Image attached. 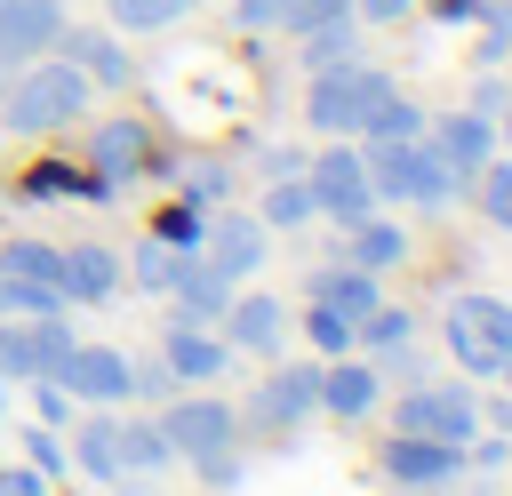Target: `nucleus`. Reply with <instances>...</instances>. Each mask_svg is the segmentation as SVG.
Listing matches in <instances>:
<instances>
[{
    "label": "nucleus",
    "mask_w": 512,
    "mask_h": 496,
    "mask_svg": "<svg viewBox=\"0 0 512 496\" xmlns=\"http://www.w3.org/2000/svg\"><path fill=\"white\" fill-rule=\"evenodd\" d=\"M128 392H136V400H152V408H160V400H176V392H184V384H176V376H168V360H128Z\"/></svg>",
    "instance_id": "obj_38"
},
{
    "label": "nucleus",
    "mask_w": 512,
    "mask_h": 496,
    "mask_svg": "<svg viewBox=\"0 0 512 496\" xmlns=\"http://www.w3.org/2000/svg\"><path fill=\"white\" fill-rule=\"evenodd\" d=\"M504 464H512V456H504Z\"/></svg>",
    "instance_id": "obj_54"
},
{
    "label": "nucleus",
    "mask_w": 512,
    "mask_h": 496,
    "mask_svg": "<svg viewBox=\"0 0 512 496\" xmlns=\"http://www.w3.org/2000/svg\"><path fill=\"white\" fill-rule=\"evenodd\" d=\"M304 416H320V360H312V368H272V376H256V392H248V408H240V432L288 440Z\"/></svg>",
    "instance_id": "obj_8"
},
{
    "label": "nucleus",
    "mask_w": 512,
    "mask_h": 496,
    "mask_svg": "<svg viewBox=\"0 0 512 496\" xmlns=\"http://www.w3.org/2000/svg\"><path fill=\"white\" fill-rule=\"evenodd\" d=\"M264 176H304V152H288V144H272V152H264Z\"/></svg>",
    "instance_id": "obj_48"
},
{
    "label": "nucleus",
    "mask_w": 512,
    "mask_h": 496,
    "mask_svg": "<svg viewBox=\"0 0 512 496\" xmlns=\"http://www.w3.org/2000/svg\"><path fill=\"white\" fill-rule=\"evenodd\" d=\"M88 96H96V88H88V72H80V64H64V56L48 48V56H32V64L0 88V128H8V136H56L64 120H80V112H88Z\"/></svg>",
    "instance_id": "obj_2"
},
{
    "label": "nucleus",
    "mask_w": 512,
    "mask_h": 496,
    "mask_svg": "<svg viewBox=\"0 0 512 496\" xmlns=\"http://www.w3.org/2000/svg\"><path fill=\"white\" fill-rule=\"evenodd\" d=\"M200 224H208V208H192V200H176V208H160V240H176V248H200Z\"/></svg>",
    "instance_id": "obj_40"
},
{
    "label": "nucleus",
    "mask_w": 512,
    "mask_h": 496,
    "mask_svg": "<svg viewBox=\"0 0 512 496\" xmlns=\"http://www.w3.org/2000/svg\"><path fill=\"white\" fill-rule=\"evenodd\" d=\"M88 480H120V408H88L72 424V448H64Z\"/></svg>",
    "instance_id": "obj_23"
},
{
    "label": "nucleus",
    "mask_w": 512,
    "mask_h": 496,
    "mask_svg": "<svg viewBox=\"0 0 512 496\" xmlns=\"http://www.w3.org/2000/svg\"><path fill=\"white\" fill-rule=\"evenodd\" d=\"M160 432L176 448V464H192L208 488H232L240 480V408L208 384H184L176 400H160Z\"/></svg>",
    "instance_id": "obj_1"
},
{
    "label": "nucleus",
    "mask_w": 512,
    "mask_h": 496,
    "mask_svg": "<svg viewBox=\"0 0 512 496\" xmlns=\"http://www.w3.org/2000/svg\"><path fill=\"white\" fill-rule=\"evenodd\" d=\"M480 424H488V432H504V440H512V392H496V400H480Z\"/></svg>",
    "instance_id": "obj_47"
},
{
    "label": "nucleus",
    "mask_w": 512,
    "mask_h": 496,
    "mask_svg": "<svg viewBox=\"0 0 512 496\" xmlns=\"http://www.w3.org/2000/svg\"><path fill=\"white\" fill-rule=\"evenodd\" d=\"M0 416H8V384H0Z\"/></svg>",
    "instance_id": "obj_52"
},
{
    "label": "nucleus",
    "mask_w": 512,
    "mask_h": 496,
    "mask_svg": "<svg viewBox=\"0 0 512 496\" xmlns=\"http://www.w3.org/2000/svg\"><path fill=\"white\" fill-rule=\"evenodd\" d=\"M304 296H312V304H328V312H344V320H360L368 304H384L376 272H360L352 256H328V264H312V272H304Z\"/></svg>",
    "instance_id": "obj_19"
},
{
    "label": "nucleus",
    "mask_w": 512,
    "mask_h": 496,
    "mask_svg": "<svg viewBox=\"0 0 512 496\" xmlns=\"http://www.w3.org/2000/svg\"><path fill=\"white\" fill-rule=\"evenodd\" d=\"M216 336H224L232 352H256V360H272V352L288 344V304L240 280V288L224 296V312H216Z\"/></svg>",
    "instance_id": "obj_12"
},
{
    "label": "nucleus",
    "mask_w": 512,
    "mask_h": 496,
    "mask_svg": "<svg viewBox=\"0 0 512 496\" xmlns=\"http://www.w3.org/2000/svg\"><path fill=\"white\" fill-rule=\"evenodd\" d=\"M24 456H32V472H48V480H64V464H72L56 424H32V432H24Z\"/></svg>",
    "instance_id": "obj_39"
},
{
    "label": "nucleus",
    "mask_w": 512,
    "mask_h": 496,
    "mask_svg": "<svg viewBox=\"0 0 512 496\" xmlns=\"http://www.w3.org/2000/svg\"><path fill=\"white\" fill-rule=\"evenodd\" d=\"M504 56H512V0H488V8H480V48H472V64H480V72H504Z\"/></svg>",
    "instance_id": "obj_32"
},
{
    "label": "nucleus",
    "mask_w": 512,
    "mask_h": 496,
    "mask_svg": "<svg viewBox=\"0 0 512 496\" xmlns=\"http://www.w3.org/2000/svg\"><path fill=\"white\" fill-rule=\"evenodd\" d=\"M160 464H176L160 416H120V480H128V472H160Z\"/></svg>",
    "instance_id": "obj_27"
},
{
    "label": "nucleus",
    "mask_w": 512,
    "mask_h": 496,
    "mask_svg": "<svg viewBox=\"0 0 512 496\" xmlns=\"http://www.w3.org/2000/svg\"><path fill=\"white\" fill-rule=\"evenodd\" d=\"M376 368L368 360H352V352H336V360H320V408L328 416H368L376 408Z\"/></svg>",
    "instance_id": "obj_22"
},
{
    "label": "nucleus",
    "mask_w": 512,
    "mask_h": 496,
    "mask_svg": "<svg viewBox=\"0 0 512 496\" xmlns=\"http://www.w3.org/2000/svg\"><path fill=\"white\" fill-rule=\"evenodd\" d=\"M392 432H416V440H472L480 432V392H472V376H416V384H400V400H392Z\"/></svg>",
    "instance_id": "obj_6"
},
{
    "label": "nucleus",
    "mask_w": 512,
    "mask_h": 496,
    "mask_svg": "<svg viewBox=\"0 0 512 496\" xmlns=\"http://www.w3.org/2000/svg\"><path fill=\"white\" fill-rule=\"evenodd\" d=\"M360 160H368L376 200H408V208H448V200H464V184L448 176V160H440L424 136H400V144H360Z\"/></svg>",
    "instance_id": "obj_4"
},
{
    "label": "nucleus",
    "mask_w": 512,
    "mask_h": 496,
    "mask_svg": "<svg viewBox=\"0 0 512 496\" xmlns=\"http://www.w3.org/2000/svg\"><path fill=\"white\" fill-rule=\"evenodd\" d=\"M496 376H504V392H512V352H504V368H496Z\"/></svg>",
    "instance_id": "obj_51"
},
{
    "label": "nucleus",
    "mask_w": 512,
    "mask_h": 496,
    "mask_svg": "<svg viewBox=\"0 0 512 496\" xmlns=\"http://www.w3.org/2000/svg\"><path fill=\"white\" fill-rule=\"evenodd\" d=\"M416 8H424L432 24H480V8H488V0H416Z\"/></svg>",
    "instance_id": "obj_43"
},
{
    "label": "nucleus",
    "mask_w": 512,
    "mask_h": 496,
    "mask_svg": "<svg viewBox=\"0 0 512 496\" xmlns=\"http://www.w3.org/2000/svg\"><path fill=\"white\" fill-rule=\"evenodd\" d=\"M32 408H40V424H56V432L72 424V392H64L56 376H32Z\"/></svg>",
    "instance_id": "obj_41"
},
{
    "label": "nucleus",
    "mask_w": 512,
    "mask_h": 496,
    "mask_svg": "<svg viewBox=\"0 0 512 496\" xmlns=\"http://www.w3.org/2000/svg\"><path fill=\"white\" fill-rule=\"evenodd\" d=\"M408 248H416V240H408L392 216H376V208L344 224V256H352L360 272H392V264H408Z\"/></svg>",
    "instance_id": "obj_21"
},
{
    "label": "nucleus",
    "mask_w": 512,
    "mask_h": 496,
    "mask_svg": "<svg viewBox=\"0 0 512 496\" xmlns=\"http://www.w3.org/2000/svg\"><path fill=\"white\" fill-rule=\"evenodd\" d=\"M144 160H152V144H144V120H96V128H88V168H96L104 184H128V176H144Z\"/></svg>",
    "instance_id": "obj_20"
},
{
    "label": "nucleus",
    "mask_w": 512,
    "mask_h": 496,
    "mask_svg": "<svg viewBox=\"0 0 512 496\" xmlns=\"http://www.w3.org/2000/svg\"><path fill=\"white\" fill-rule=\"evenodd\" d=\"M296 40H304V48H296V64H304V72L352 64V56H360V16H320V24H304Z\"/></svg>",
    "instance_id": "obj_25"
},
{
    "label": "nucleus",
    "mask_w": 512,
    "mask_h": 496,
    "mask_svg": "<svg viewBox=\"0 0 512 496\" xmlns=\"http://www.w3.org/2000/svg\"><path fill=\"white\" fill-rule=\"evenodd\" d=\"M40 312H64L56 280H16V272H0V320H40Z\"/></svg>",
    "instance_id": "obj_30"
},
{
    "label": "nucleus",
    "mask_w": 512,
    "mask_h": 496,
    "mask_svg": "<svg viewBox=\"0 0 512 496\" xmlns=\"http://www.w3.org/2000/svg\"><path fill=\"white\" fill-rule=\"evenodd\" d=\"M176 200H192V208H224V200H232V168H224V160H200V168H184Z\"/></svg>",
    "instance_id": "obj_34"
},
{
    "label": "nucleus",
    "mask_w": 512,
    "mask_h": 496,
    "mask_svg": "<svg viewBox=\"0 0 512 496\" xmlns=\"http://www.w3.org/2000/svg\"><path fill=\"white\" fill-rule=\"evenodd\" d=\"M200 264L240 288V280L264 264V216H256V208H208V224H200Z\"/></svg>",
    "instance_id": "obj_11"
},
{
    "label": "nucleus",
    "mask_w": 512,
    "mask_h": 496,
    "mask_svg": "<svg viewBox=\"0 0 512 496\" xmlns=\"http://www.w3.org/2000/svg\"><path fill=\"white\" fill-rule=\"evenodd\" d=\"M168 296H176V320H192V328H216V312H224V296H232V280L224 272H208L200 256L168 280Z\"/></svg>",
    "instance_id": "obj_24"
},
{
    "label": "nucleus",
    "mask_w": 512,
    "mask_h": 496,
    "mask_svg": "<svg viewBox=\"0 0 512 496\" xmlns=\"http://www.w3.org/2000/svg\"><path fill=\"white\" fill-rule=\"evenodd\" d=\"M376 472L392 480V488H448V480H464V448L456 440H416V432H392V440H376Z\"/></svg>",
    "instance_id": "obj_10"
},
{
    "label": "nucleus",
    "mask_w": 512,
    "mask_h": 496,
    "mask_svg": "<svg viewBox=\"0 0 512 496\" xmlns=\"http://www.w3.org/2000/svg\"><path fill=\"white\" fill-rule=\"evenodd\" d=\"M64 24H72L64 0H0V56H8V64H32V56L56 48Z\"/></svg>",
    "instance_id": "obj_17"
},
{
    "label": "nucleus",
    "mask_w": 512,
    "mask_h": 496,
    "mask_svg": "<svg viewBox=\"0 0 512 496\" xmlns=\"http://www.w3.org/2000/svg\"><path fill=\"white\" fill-rule=\"evenodd\" d=\"M256 216H264V232H296V224H312V192H304V176H272L264 200H256Z\"/></svg>",
    "instance_id": "obj_29"
},
{
    "label": "nucleus",
    "mask_w": 512,
    "mask_h": 496,
    "mask_svg": "<svg viewBox=\"0 0 512 496\" xmlns=\"http://www.w3.org/2000/svg\"><path fill=\"white\" fill-rule=\"evenodd\" d=\"M192 0H104V16H112V32H160V24H176Z\"/></svg>",
    "instance_id": "obj_33"
},
{
    "label": "nucleus",
    "mask_w": 512,
    "mask_h": 496,
    "mask_svg": "<svg viewBox=\"0 0 512 496\" xmlns=\"http://www.w3.org/2000/svg\"><path fill=\"white\" fill-rule=\"evenodd\" d=\"M200 248H176V240H160V232H144L136 248H128V288H144V296H168V280L192 264Z\"/></svg>",
    "instance_id": "obj_26"
},
{
    "label": "nucleus",
    "mask_w": 512,
    "mask_h": 496,
    "mask_svg": "<svg viewBox=\"0 0 512 496\" xmlns=\"http://www.w3.org/2000/svg\"><path fill=\"white\" fill-rule=\"evenodd\" d=\"M160 360H168V376H176V384H216V376L232 368V344H224L216 328L168 320V336H160Z\"/></svg>",
    "instance_id": "obj_18"
},
{
    "label": "nucleus",
    "mask_w": 512,
    "mask_h": 496,
    "mask_svg": "<svg viewBox=\"0 0 512 496\" xmlns=\"http://www.w3.org/2000/svg\"><path fill=\"white\" fill-rule=\"evenodd\" d=\"M424 496H464V488H456V480H448V488H424Z\"/></svg>",
    "instance_id": "obj_50"
},
{
    "label": "nucleus",
    "mask_w": 512,
    "mask_h": 496,
    "mask_svg": "<svg viewBox=\"0 0 512 496\" xmlns=\"http://www.w3.org/2000/svg\"><path fill=\"white\" fill-rule=\"evenodd\" d=\"M192 8H200V0H192Z\"/></svg>",
    "instance_id": "obj_55"
},
{
    "label": "nucleus",
    "mask_w": 512,
    "mask_h": 496,
    "mask_svg": "<svg viewBox=\"0 0 512 496\" xmlns=\"http://www.w3.org/2000/svg\"><path fill=\"white\" fill-rule=\"evenodd\" d=\"M464 192L480 200V216H488L496 232H512V160H480V176H472Z\"/></svg>",
    "instance_id": "obj_31"
},
{
    "label": "nucleus",
    "mask_w": 512,
    "mask_h": 496,
    "mask_svg": "<svg viewBox=\"0 0 512 496\" xmlns=\"http://www.w3.org/2000/svg\"><path fill=\"white\" fill-rule=\"evenodd\" d=\"M424 144L448 160V176H456V184H472V176H480V160H496V120L464 104V112H440V120H424Z\"/></svg>",
    "instance_id": "obj_14"
},
{
    "label": "nucleus",
    "mask_w": 512,
    "mask_h": 496,
    "mask_svg": "<svg viewBox=\"0 0 512 496\" xmlns=\"http://www.w3.org/2000/svg\"><path fill=\"white\" fill-rule=\"evenodd\" d=\"M496 136H512V96H504V120H496Z\"/></svg>",
    "instance_id": "obj_49"
},
{
    "label": "nucleus",
    "mask_w": 512,
    "mask_h": 496,
    "mask_svg": "<svg viewBox=\"0 0 512 496\" xmlns=\"http://www.w3.org/2000/svg\"><path fill=\"white\" fill-rule=\"evenodd\" d=\"M72 352V320L40 312V320H0V384H32L56 376V360Z\"/></svg>",
    "instance_id": "obj_9"
},
{
    "label": "nucleus",
    "mask_w": 512,
    "mask_h": 496,
    "mask_svg": "<svg viewBox=\"0 0 512 496\" xmlns=\"http://www.w3.org/2000/svg\"><path fill=\"white\" fill-rule=\"evenodd\" d=\"M352 16L360 24H400V16H416V0H352Z\"/></svg>",
    "instance_id": "obj_44"
},
{
    "label": "nucleus",
    "mask_w": 512,
    "mask_h": 496,
    "mask_svg": "<svg viewBox=\"0 0 512 496\" xmlns=\"http://www.w3.org/2000/svg\"><path fill=\"white\" fill-rule=\"evenodd\" d=\"M424 120H432V112H424V104H408V96L392 88V96L360 120V144H400V136H424Z\"/></svg>",
    "instance_id": "obj_28"
},
{
    "label": "nucleus",
    "mask_w": 512,
    "mask_h": 496,
    "mask_svg": "<svg viewBox=\"0 0 512 496\" xmlns=\"http://www.w3.org/2000/svg\"><path fill=\"white\" fill-rule=\"evenodd\" d=\"M120 288V248L112 240H64L56 248V296L64 304H104Z\"/></svg>",
    "instance_id": "obj_15"
},
{
    "label": "nucleus",
    "mask_w": 512,
    "mask_h": 496,
    "mask_svg": "<svg viewBox=\"0 0 512 496\" xmlns=\"http://www.w3.org/2000/svg\"><path fill=\"white\" fill-rule=\"evenodd\" d=\"M0 272H16V280H56V240H8V248H0Z\"/></svg>",
    "instance_id": "obj_36"
},
{
    "label": "nucleus",
    "mask_w": 512,
    "mask_h": 496,
    "mask_svg": "<svg viewBox=\"0 0 512 496\" xmlns=\"http://www.w3.org/2000/svg\"><path fill=\"white\" fill-rule=\"evenodd\" d=\"M0 496H48V472H32V464H0Z\"/></svg>",
    "instance_id": "obj_42"
},
{
    "label": "nucleus",
    "mask_w": 512,
    "mask_h": 496,
    "mask_svg": "<svg viewBox=\"0 0 512 496\" xmlns=\"http://www.w3.org/2000/svg\"><path fill=\"white\" fill-rule=\"evenodd\" d=\"M232 24L240 32H288L296 24V0H232Z\"/></svg>",
    "instance_id": "obj_37"
},
{
    "label": "nucleus",
    "mask_w": 512,
    "mask_h": 496,
    "mask_svg": "<svg viewBox=\"0 0 512 496\" xmlns=\"http://www.w3.org/2000/svg\"><path fill=\"white\" fill-rule=\"evenodd\" d=\"M296 328H304V344H312L320 360H336V352H352V320H344V312H328V304H312V312H304Z\"/></svg>",
    "instance_id": "obj_35"
},
{
    "label": "nucleus",
    "mask_w": 512,
    "mask_h": 496,
    "mask_svg": "<svg viewBox=\"0 0 512 496\" xmlns=\"http://www.w3.org/2000/svg\"><path fill=\"white\" fill-rule=\"evenodd\" d=\"M440 344H448V360H456L464 376H496L504 352H512V296H488V288L448 296V312H440Z\"/></svg>",
    "instance_id": "obj_5"
},
{
    "label": "nucleus",
    "mask_w": 512,
    "mask_h": 496,
    "mask_svg": "<svg viewBox=\"0 0 512 496\" xmlns=\"http://www.w3.org/2000/svg\"><path fill=\"white\" fill-rule=\"evenodd\" d=\"M504 96H512V88H504V72H480V88H472V112H488V120H496V112H504Z\"/></svg>",
    "instance_id": "obj_45"
},
{
    "label": "nucleus",
    "mask_w": 512,
    "mask_h": 496,
    "mask_svg": "<svg viewBox=\"0 0 512 496\" xmlns=\"http://www.w3.org/2000/svg\"><path fill=\"white\" fill-rule=\"evenodd\" d=\"M56 384L72 392V408H120V400H128V352L72 336V352L56 360Z\"/></svg>",
    "instance_id": "obj_13"
},
{
    "label": "nucleus",
    "mask_w": 512,
    "mask_h": 496,
    "mask_svg": "<svg viewBox=\"0 0 512 496\" xmlns=\"http://www.w3.org/2000/svg\"><path fill=\"white\" fill-rule=\"evenodd\" d=\"M320 16H352V0H296V24H288V32H304V24H320Z\"/></svg>",
    "instance_id": "obj_46"
},
{
    "label": "nucleus",
    "mask_w": 512,
    "mask_h": 496,
    "mask_svg": "<svg viewBox=\"0 0 512 496\" xmlns=\"http://www.w3.org/2000/svg\"><path fill=\"white\" fill-rule=\"evenodd\" d=\"M504 72H512V56H504Z\"/></svg>",
    "instance_id": "obj_53"
},
{
    "label": "nucleus",
    "mask_w": 512,
    "mask_h": 496,
    "mask_svg": "<svg viewBox=\"0 0 512 496\" xmlns=\"http://www.w3.org/2000/svg\"><path fill=\"white\" fill-rule=\"evenodd\" d=\"M384 96H392V72L368 64V56L312 72V80H304V128H312V144H320V136H360V120H368Z\"/></svg>",
    "instance_id": "obj_3"
},
{
    "label": "nucleus",
    "mask_w": 512,
    "mask_h": 496,
    "mask_svg": "<svg viewBox=\"0 0 512 496\" xmlns=\"http://www.w3.org/2000/svg\"><path fill=\"white\" fill-rule=\"evenodd\" d=\"M56 56H64V64H80V72H88V88H128V80H136L128 40H120V32H96V24H64V32H56Z\"/></svg>",
    "instance_id": "obj_16"
},
{
    "label": "nucleus",
    "mask_w": 512,
    "mask_h": 496,
    "mask_svg": "<svg viewBox=\"0 0 512 496\" xmlns=\"http://www.w3.org/2000/svg\"><path fill=\"white\" fill-rule=\"evenodd\" d=\"M304 192H312V216H328L336 232L352 216L376 208V184H368V160H360V136H320V152L304 160Z\"/></svg>",
    "instance_id": "obj_7"
}]
</instances>
